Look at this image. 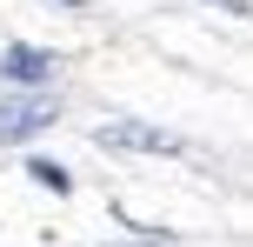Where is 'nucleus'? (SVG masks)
Wrapping results in <instances>:
<instances>
[{
    "instance_id": "f257e3e1",
    "label": "nucleus",
    "mask_w": 253,
    "mask_h": 247,
    "mask_svg": "<svg viewBox=\"0 0 253 247\" xmlns=\"http://www.w3.org/2000/svg\"><path fill=\"white\" fill-rule=\"evenodd\" d=\"M47 127H53V100L47 94H7L0 100V147H20L34 134H47Z\"/></svg>"
},
{
    "instance_id": "f03ea898",
    "label": "nucleus",
    "mask_w": 253,
    "mask_h": 247,
    "mask_svg": "<svg viewBox=\"0 0 253 247\" xmlns=\"http://www.w3.org/2000/svg\"><path fill=\"white\" fill-rule=\"evenodd\" d=\"M100 147H114V154H180V134H167V127H147V120H107L100 134H93Z\"/></svg>"
},
{
    "instance_id": "7ed1b4c3",
    "label": "nucleus",
    "mask_w": 253,
    "mask_h": 247,
    "mask_svg": "<svg viewBox=\"0 0 253 247\" xmlns=\"http://www.w3.org/2000/svg\"><path fill=\"white\" fill-rule=\"evenodd\" d=\"M53 67H60V53H53V47H27V40H13V47L0 53V80H7V87H20V94L47 87Z\"/></svg>"
},
{
    "instance_id": "20e7f679",
    "label": "nucleus",
    "mask_w": 253,
    "mask_h": 247,
    "mask_svg": "<svg viewBox=\"0 0 253 247\" xmlns=\"http://www.w3.org/2000/svg\"><path fill=\"white\" fill-rule=\"evenodd\" d=\"M27 181H34V187H47V194H74V174H67L60 167V160H27Z\"/></svg>"
},
{
    "instance_id": "39448f33",
    "label": "nucleus",
    "mask_w": 253,
    "mask_h": 247,
    "mask_svg": "<svg viewBox=\"0 0 253 247\" xmlns=\"http://www.w3.org/2000/svg\"><path fill=\"white\" fill-rule=\"evenodd\" d=\"M213 7H227V13H253V7H247V0H213Z\"/></svg>"
},
{
    "instance_id": "423d86ee",
    "label": "nucleus",
    "mask_w": 253,
    "mask_h": 247,
    "mask_svg": "<svg viewBox=\"0 0 253 247\" xmlns=\"http://www.w3.org/2000/svg\"><path fill=\"white\" fill-rule=\"evenodd\" d=\"M60 7H87V0H60Z\"/></svg>"
}]
</instances>
